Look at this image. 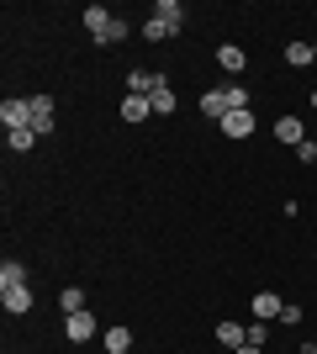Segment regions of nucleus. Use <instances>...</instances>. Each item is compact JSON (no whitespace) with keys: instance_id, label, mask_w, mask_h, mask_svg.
<instances>
[{"instance_id":"obj_27","label":"nucleus","mask_w":317,"mask_h":354,"mask_svg":"<svg viewBox=\"0 0 317 354\" xmlns=\"http://www.w3.org/2000/svg\"><path fill=\"white\" fill-rule=\"evenodd\" d=\"M233 354H265V349H254V344H243V349H233Z\"/></svg>"},{"instance_id":"obj_30","label":"nucleus","mask_w":317,"mask_h":354,"mask_svg":"<svg viewBox=\"0 0 317 354\" xmlns=\"http://www.w3.org/2000/svg\"><path fill=\"white\" fill-rule=\"evenodd\" d=\"M312 143H317V133H312Z\"/></svg>"},{"instance_id":"obj_20","label":"nucleus","mask_w":317,"mask_h":354,"mask_svg":"<svg viewBox=\"0 0 317 354\" xmlns=\"http://www.w3.org/2000/svg\"><path fill=\"white\" fill-rule=\"evenodd\" d=\"M6 143H11V153H27V148H37V133L21 127V133H6Z\"/></svg>"},{"instance_id":"obj_11","label":"nucleus","mask_w":317,"mask_h":354,"mask_svg":"<svg viewBox=\"0 0 317 354\" xmlns=\"http://www.w3.org/2000/svg\"><path fill=\"white\" fill-rule=\"evenodd\" d=\"M148 117H153L148 95H127V101H122V122H133V127H137V122H148Z\"/></svg>"},{"instance_id":"obj_2","label":"nucleus","mask_w":317,"mask_h":354,"mask_svg":"<svg viewBox=\"0 0 317 354\" xmlns=\"http://www.w3.org/2000/svg\"><path fill=\"white\" fill-rule=\"evenodd\" d=\"M159 85H169V74H159V69H133L127 74V95H153Z\"/></svg>"},{"instance_id":"obj_18","label":"nucleus","mask_w":317,"mask_h":354,"mask_svg":"<svg viewBox=\"0 0 317 354\" xmlns=\"http://www.w3.org/2000/svg\"><path fill=\"white\" fill-rule=\"evenodd\" d=\"M286 64H291V69H307V64H317V59H312V48H307V43H286Z\"/></svg>"},{"instance_id":"obj_6","label":"nucleus","mask_w":317,"mask_h":354,"mask_svg":"<svg viewBox=\"0 0 317 354\" xmlns=\"http://www.w3.org/2000/svg\"><path fill=\"white\" fill-rule=\"evenodd\" d=\"M249 312H254L259 323H270V317H280V312H286V301H280L275 291H259L254 301H249Z\"/></svg>"},{"instance_id":"obj_25","label":"nucleus","mask_w":317,"mask_h":354,"mask_svg":"<svg viewBox=\"0 0 317 354\" xmlns=\"http://www.w3.org/2000/svg\"><path fill=\"white\" fill-rule=\"evenodd\" d=\"M249 344H254V349H265V323H259V317L249 323Z\"/></svg>"},{"instance_id":"obj_4","label":"nucleus","mask_w":317,"mask_h":354,"mask_svg":"<svg viewBox=\"0 0 317 354\" xmlns=\"http://www.w3.org/2000/svg\"><path fill=\"white\" fill-rule=\"evenodd\" d=\"M27 101H32V133L48 138L53 133V95H27Z\"/></svg>"},{"instance_id":"obj_19","label":"nucleus","mask_w":317,"mask_h":354,"mask_svg":"<svg viewBox=\"0 0 317 354\" xmlns=\"http://www.w3.org/2000/svg\"><path fill=\"white\" fill-rule=\"evenodd\" d=\"M59 307L64 312H85V291H79V286H64V291H59Z\"/></svg>"},{"instance_id":"obj_24","label":"nucleus","mask_w":317,"mask_h":354,"mask_svg":"<svg viewBox=\"0 0 317 354\" xmlns=\"http://www.w3.org/2000/svg\"><path fill=\"white\" fill-rule=\"evenodd\" d=\"M302 312H307V307H296V301H286V312H280V323H286V328H296V323H302Z\"/></svg>"},{"instance_id":"obj_13","label":"nucleus","mask_w":317,"mask_h":354,"mask_svg":"<svg viewBox=\"0 0 317 354\" xmlns=\"http://www.w3.org/2000/svg\"><path fill=\"white\" fill-rule=\"evenodd\" d=\"M217 64H222L227 74H243V69H249V53H243L238 43H222V48H217Z\"/></svg>"},{"instance_id":"obj_29","label":"nucleus","mask_w":317,"mask_h":354,"mask_svg":"<svg viewBox=\"0 0 317 354\" xmlns=\"http://www.w3.org/2000/svg\"><path fill=\"white\" fill-rule=\"evenodd\" d=\"M312 59H317V43H312Z\"/></svg>"},{"instance_id":"obj_1","label":"nucleus","mask_w":317,"mask_h":354,"mask_svg":"<svg viewBox=\"0 0 317 354\" xmlns=\"http://www.w3.org/2000/svg\"><path fill=\"white\" fill-rule=\"evenodd\" d=\"M64 333H69V344H90L95 339V312H69V317H64Z\"/></svg>"},{"instance_id":"obj_12","label":"nucleus","mask_w":317,"mask_h":354,"mask_svg":"<svg viewBox=\"0 0 317 354\" xmlns=\"http://www.w3.org/2000/svg\"><path fill=\"white\" fill-rule=\"evenodd\" d=\"M111 21H117V16H111V11H106V6H90V11H85V32H90V37H95V43H101V37H106V32H111Z\"/></svg>"},{"instance_id":"obj_26","label":"nucleus","mask_w":317,"mask_h":354,"mask_svg":"<svg viewBox=\"0 0 317 354\" xmlns=\"http://www.w3.org/2000/svg\"><path fill=\"white\" fill-rule=\"evenodd\" d=\"M296 159H302V164H317V143H312V138H307V143L296 148Z\"/></svg>"},{"instance_id":"obj_14","label":"nucleus","mask_w":317,"mask_h":354,"mask_svg":"<svg viewBox=\"0 0 317 354\" xmlns=\"http://www.w3.org/2000/svg\"><path fill=\"white\" fill-rule=\"evenodd\" d=\"M217 344H222V349H243V344H249V328L222 317V323H217Z\"/></svg>"},{"instance_id":"obj_10","label":"nucleus","mask_w":317,"mask_h":354,"mask_svg":"<svg viewBox=\"0 0 317 354\" xmlns=\"http://www.w3.org/2000/svg\"><path fill=\"white\" fill-rule=\"evenodd\" d=\"M101 349L106 354H127V349H133V328H106V333H101Z\"/></svg>"},{"instance_id":"obj_8","label":"nucleus","mask_w":317,"mask_h":354,"mask_svg":"<svg viewBox=\"0 0 317 354\" xmlns=\"http://www.w3.org/2000/svg\"><path fill=\"white\" fill-rule=\"evenodd\" d=\"M153 21H164L169 32H180L185 27V6L180 0H159V6H153Z\"/></svg>"},{"instance_id":"obj_28","label":"nucleus","mask_w":317,"mask_h":354,"mask_svg":"<svg viewBox=\"0 0 317 354\" xmlns=\"http://www.w3.org/2000/svg\"><path fill=\"white\" fill-rule=\"evenodd\" d=\"M312 111H317V90H312Z\"/></svg>"},{"instance_id":"obj_31","label":"nucleus","mask_w":317,"mask_h":354,"mask_svg":"<svg viewBox=\"0 0 317 354\" xmlns=\"http://www.w3.org/2000/svg\"><path fill=\"white\" fill-rule=\"evenodd\" d=\"M312 259H317V254H312Z\"/></svg>"},{"instance_id":"obj_17","label":"nucleus","mask_w":317,"mask_h":354,"mask_svg":"<svg viewBox=\"0 0 317 354\" xmlns=\"http://www.w3.org/2000/svg\"><path fill=\"white\" fill-rule=\"evenodd\" d=\"M201 111L222 122V117H227V95H222V90H206V95H201Z\"/></svg>"},{"instance_id":"obj_9","label":"nucleus","mask_w":317,"mask_h":354,"mask_svg":"<svg viewBox=\"0 0 317 354\" xmlns=\"http://www.w3.org/2000/svg\"><path fill=\"white\" fill-rule=\"evenodd\" d=\"M254 133V111H227L222 117V138H249Z\"/></svg>"},{"instance_id":"obj_16","label":"nucleus","mask_w":317,"mask_h":354,"mask_svg":"<svg viewBox=\"0 0 317 354\" xmlns=\"http://www.w3.org/2000/svg\"><path fill=\"white\" fill-rule=\"evenodd\" d=\"M148 101H153V117H175V106H180V101H175V90H169V85H159V90H153V95H148Z\"/></svg>"},{"instance_id":"obj_5","label":"nucleus","mask_w":317,"mask_h":354,"mask_svg":"<svg viewBox=\"0 0 317 354\" xmlns=\"http://www.w3.org/2000/svg\"><path fill=\"white\" fill-rule=\"evenodd\" d=\"M32 301H37V296H32V286H11V291H0V307L11 312V317H27Z\"/></svg>"},{"instance_id":"obj_22","label":"nucleus","mask_w":317,"mask_h":354,"mask_svg":"<svg viewBox=\"0 0 317 354\" xmlns=\"http://www.w3.org/2000/svg\"><path fill=\"white\" fill-rule=\"evenodd\" d=\"M143 37H148V43H164V37H175V32H169L164 21H153V16H148V21H143Z\"/></svg>"},{"instance_id":"obj_7","label":"nucleus","mask_w":317,"mask_h":354,"mask_svg":"<svg viewBox=\"0 0 317 354\" xmlns=\"http://www.w3.org/2000/svg\"><path fill=\"white\" fill-rule=\"evenodd\" d=\"M275 138H280V143H291V148H302V143H307L302 117H275Z\"/></svg>"},{"instance_id":"obj_23","label":"nucleus","mask_w":317,"mask_h":354,"mask_svg":"<svg viewBox=\"0 0 317 354\" xmlns=\"http://www.w3.org/2000/svg\"><path fill=\"white\" fill-rule=\"evenodd\" d=\"M127 32H133V27H127V21H122V16H117V21H111V32H106L101 43H122V37H127Z\"/></svg>"},{"instance_id":"obj_15","label":"nucleus","mask_w":317,"mask_h":354,"mask_svg":"<svg viewBox=\"0 0 317 354\" xmlns=\"http://www.w3.org/2000/svg\"><path fill=\"white\" fill-rule=\"evenodd\" d=\"M11 286H27V265H21V259H6V265H0V291H11Z\"/></svg>"},{"instance_id":"obj_3","label":"nucleus","mask_w":317,"mask_h":354,"mask_svg":"<svg viewBox=\"0 0 317 354\" xmlns=\"http://www.w3.org/2000/svg\"><path fill=\"white\" fill-rule=\"evenodd\" d=\"M0 122H6V133L32 127V101H0Z\"/></svg>"},{"instance_id":"obj_21","label":"nucleus","mask_w":317,"mask_h":354,"mask_svg":"<svg viewBox=\"0 0 317 354\" xmlns=\"http://www.w3.org/2000/svg\"><path fill=\"white\" fill-rule=\"evenodd\" d=\"M222 95H227V111H249V90L243 85H227Z\"/></svg>"}]
</instances>
